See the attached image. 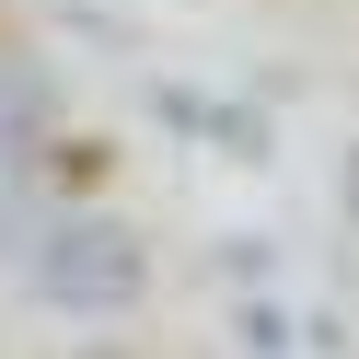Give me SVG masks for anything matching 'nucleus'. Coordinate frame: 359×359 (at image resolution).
I'll use <instances>...</instances> for the list:
<instances>
[{
    "label": "nucleus",
    "mask_w": 359,
    "mask_h": 359,
    "mask_svg": "<svg viewBox=\"0 0 359 359\" xmlns=\"http://www.w3.org/2000/svg\"><path fill=\"white\" fill-rule=\"evenodd\" d=\"M47 116H58L47 70H24V58H0V174H24V163H35V140H47Z\"/></svg>",
    "instance_id": "2"
},
{
    "label": "nucleus",
    "mask_w": 359,
    "mask_h": 359,
    "mask_svg": "<svg viewBox=\"0 0 359 359\" xmlns=\"http://www.w3.org/2000/svg\"><path fill=\"white\" fill-rule=\"evenodd\" d=\"M348 209H359V174H348Z\"/></svg>",
    "instance_id": "3"
},
{
    "label": "nucleus",
    "mask_w": 359,
    "mask_h": 359,
    "mask_svg": "<svg viewBox=\"0 0 359 359\" xmlns=\"http://www.w3.org/2000/svg\"><path fill=\"white\" fill-rule=\"evenodd\" d=\"M24 290L47 313H128L140 302V232L104 209H58L24 232Z\"/></svg>",
    "instance_id": "1"
}]
</instances>
